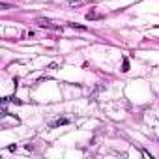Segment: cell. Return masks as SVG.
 Masks as SVG:
<instances>
[{
	"label": "cell",
	"mask_w": 159,
	"mask_h": 159,
	"mask_svg": "<svg viewBox=\"0 0 159 159\" xmlns=\"http://www.w3.org/2000/svg\"><path fill=\"white\" fill-rule=\"evenodd\" d=\"M36 25L41 26V28H54V23L49 21V19H43V17H38L36 19Z\"/></svg>",
	"instance_id": "cell-1"
},
{
	"label": "cell",
	"mask_w": 159,
	"mask_h": 159,
	"mask_svg": "<svg viewBox=\"0 0 159 159\" xmlns=\"http://www.w3.org/2000/svg\"><path fill=\"white\" fill-rule=\"evenodd\" d=\"M66 124H69V120H67V118H58V120H56V122H52L51 125H52V127H56V125H66Z\"/></svg>",
	"instance_id": "cell-2"
},
{
	"label": "cell",
	"mask_w": 159,
	"mask_h": 159,
	"mask_svg": "<svg viewBox=\"0 0 159 159\" xmlns=\"http://www.w3.org/2000/svg\"><path fill=\"white\" fill-rule=\"evenodd\" d=\"M86 19H88V21H92V19H101V15L96 13V11H90V13L86 15Z\"/></svg>",
	"instance_id": "cell-3"
},
{
	"label": "cell",
	"mask_w": 159,
	"mask_h": 159,
	"mask_svg": "<svg viewBox=\"0 0 159 159\" xmlns=\"http://www.w3.org/2000/svg\"><path fill=\"white\" fill-rule=\"evenodd\" d=\"M122 71L125 73V71H129V62H127V58H124V66H122Z\"/></svg>",
	"instance_id": "cell-4"
}]
</instances>
